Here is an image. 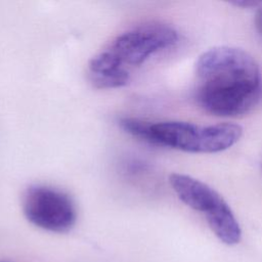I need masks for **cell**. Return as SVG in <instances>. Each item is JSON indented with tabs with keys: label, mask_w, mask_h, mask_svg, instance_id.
<instances>
[{
	"label": "cell",
	"mask_w": 262,
	"mask_h": 262,
	"mask_svg": "<svg viewBox=\"0 0 262 262\" xmlns=\"http://www.w3.org/2000/svg\"><path fill=\"white\" fill-rule=\"evenodd\" d=\"M88 69L91 82L97 88H120L130 80L129 72L106 49L89 61Z\"/></svg>",
	"instance_id": "cell-6"
},
{
	"label": "cell",
	"mask_w": 262,
	"mask_h": 262,
	"mask_svg": "<svg viewBox=\"0 0 262 262\" xmlns=\"http://www.w3.org/2000/svg\"><path fill=\"white\" fill-rule=\"evenodd\" d=\"M255 26L259 34L262 36V6L257 10L255 16Z\"/></svg>",
	"instance_id": "cell-9"
},
{
	"label": "cell",
	"mask_w": 262,
	"mask_h": 262,
	"mask_svg": "<svg viewBox=\"0 0 262 262\" xmlns=\"http://www.w3.org/2000/svg\"><path fill=\"white\" fill-rule=\"evenodd\" d=\"M261 97V72L247 51L217 46L199 56L195 99L205 112L218 117H237L252 111Z\"/></svg>",
	"instance_id": "cell-1"
},
{
	"label": "cell",
	"mask_w": 262,
	"mask_h": 262,
	"mask_svg": "<svg viewBox=\"0 0 262 262\" xmlns=\"http://www.w3.org/2000/svg\"><path fill=\"white\" fill-rule=\"evenodd\" d=\"M119 124L126 132L146 142H149V123L133 118H121Z\"/></svg>",
	"instance_id": "cell-8"
},
{
	"label": "cell",
	"mask_w": 262,
	"mask_h": 262,
	"mask_svg": "<svg viewBox=\"0 0 262 262\" xmlns=\"http://www.w3.org/2000/svg\"><path fill=\"white\" fill-rule=\"evenodd\" d=\"M243 128L233 123L196 125L180 121L150 124L149 143L186 152H219L235 144Z\"/></svg>",
	"instance_id": "cell-2"
},
{
	"label": "cell",
	"mask_w": 262,
	"mask_h": 262,
	"mask_svg": "<svg viewBox=\"0 0 262 262\" xmlns=\"http://www.w3.org/2000/svg\"><path fill=\"white\" fill-rule=\"evenodd\" d=\"M23 212L35 226L51 232H67L77 219L72 199L53 187L33 184L23 195Z\"/></svg>",
	"instance_id": "cell-3"
},
{
	"label": "cell",
	"mask_w": 262,
	"mask_h": 262,
	"mask_svg": "<svg viewBox=\"0 0 262 262\" xmlns=\"http://www.w3.org/2000/svg\"><path fill=\"white\" fill-rule=\"evenodd\" d=\"M177 31L164 23L151 21L136 26L117 36L106 48L125 67L140 66L152 54L174 45Z\"/></svg>",
	"instance_id": "cell-4"
},
{
	"label": "cell",
	"mask_w": 262,
	"mask_h": 262,
	"mask_svg": "<svg viewBox=\"0 0 262 262\" xmlns=\"http://www.w3.org/2000/svg\"><path fill=\"white\" fill-rule=\"evenodd\" d=\"M169 183L182 203L205 215L224 202L214 188L191 176L172 173L169 176Z\"/></svg>",
	"instance_id": "cell-5"
},
{
	"label": "cell",
	"mask_w": 262,
	"mask_h": 262,
	"mask_svg": "<svg viewBox=\"0 0 262 262\" xmlns=\"http://www.w3.org/2000/svg\"><path fill=\"white\" fill-rule=\"evenodd\" d=\"M232 4H234L236 6H242V7L248 8V7H252V6L256 7L260 4V2H256V1H234V2H232Z\"/></svg>",
	"instance_id": "cell-10"
},
{
	"label": "cell",
	"mask_w": 262,
	"mask_h": 262,
	"mask_svg": "<svg viewBox=\"0 0 262 262\" xmlns=\"http://www.w3.org/2000/svg\"><path fill=\"white\" fill-rule=\"evenodd\" d=\"M207 223L220 242L227 246L239 243L242 229L230 207L224 201L215 210L205 215Z\"/></svg>",
	"instance_id": "cell-7"
}]
</instances>
